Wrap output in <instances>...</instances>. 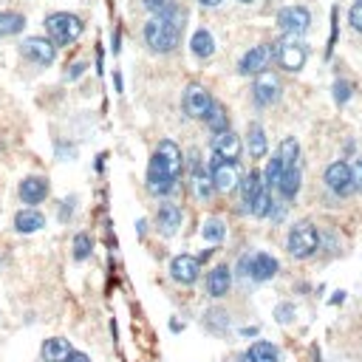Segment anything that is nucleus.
<instances>
[{
	"instance_id": "6e6552de",
	"label": "nucleus",
	"mask_w": 362,
	"mask_h": 362,
	"mask_svg": "<svg viewBox=\"0 0 362 362\" xmlns=\"http://www.w3.org/2000/svg\"><path fill=\"white\" fill-rule=\"evenodd\" d=\"M213 96H210V91L204 88V85H199V82H193L187 91H185V111H187V116H193V119H204L207 116V111L213 108Z\"/></svg>"
},
{
	"instance_id": "a19ab883",
	"label": "nucleus",
	"mask_w": 362,
	"mask_h": 362,
	"mask_svg": "<svg viewBox=\"0 0 362 362\" xmlns=\"http://www.w3.org/2000/svg\"><path fill=\"white\" fill-rule=\"evenodd\" d=\"M199 4H201V6H218L221 0H199Z\"/></svg>"
},
{
	"instance_id": "5701e85b",
	"label": "nucleus",
	"mask_w": 362,
	"mask_h": 362,
	"mask_svg": "<svg viewBox=\"0 0 362 362\" xmlns=\"http://www.w3.org/2000/svg\"><path fill=\"white\" fill-rule=\"evenodd\" d=\"M255 218H263V216H269L272 213V199H269V185L263 181V185L258 187V193L252 196V201H249V207H246Z\"/></svg>"
},
{
	"instance_id": "f257e3e1",
	"label": "nucleus",
	"mask_w": 362,
	"mask_h": 362,
	"mask_svg": "<svg viewBox=\"0 0 362 362\" xmlns=\"http://www.w3.org/2000/svg\"><path fill=\"white\" fill-rule=\"evenodd\" d=\"M181 32H185V12L173 18H153L150 23H144V40L158 54L173 51L181 40Z\"/></svg>"
},
{
	"instance_id": "2eb2a0df",
	"label": "nucleus",
	"mask_w": 362,
	"mask_h": 362,
	"mask_svg": "<svg viewBox=\"0 0 362 362\" xmlns=\"http://www.w3.org/2000/svg\"><path fill=\"white\" fill-rule=\"evenodd\" d=\"M213 153L238 161V156H241V139L227 127V130H221V133L213 136Z\"/></svg>"
},
{
	"instance_id": "dca6fc26",
	"label": "nucleus",
	"mask_w": 362,
	"mask_h": 362,
	"mask_svg": "<svg viewBox=\"0 0 362 362\" xmlns=\"http://www.w3.org/2000/svg\"><path fill=\"white\" fill-rule=\"evenodd\" d=\"M156 156L161 158V164L167 167V173L173 175V178H178V173H181V150H178V144L175 142H170V139H164V142H158V147H156Z\"/></svg>"
},
{
	"instance_id": "9b49d317",
	"label": "nucleus",
	"mask_w": 362,
	"mask_h": 362,
	"mask_svg": "<svg viewBox=\"0 0 362 362\" xmlns=\"http://www.w3.org/2000/svg\"><path fill=\"white\" fill-rule=\"evenodd\" d=\"M277 26L286 35H303L311 26V15L303 6H286V9L277 12Z\"/></svg>"
},
{
	"instance_id": "423d86ee",
	"label": "nucleus",
	"mask_w": 362,
	"mask_h": 362,
	"mask_svg": "<svg viewBox=\"0 0 362 362\" xmlns=\"http://www.w3.org/2000/svg\"><path fill=\"white\" fill-rule=\"evenodd\" d=\"M241 269H244V275H249L252 280L266 283V280H272V277L277 275V261H275L272 255H266V252H255V255L241 258Z\"/></svg>"
},
{
	"instance_id": "393cba45",
	"label": "nucleus",
	"mask_w": 362,
	"mask_h": 362,
	"mask_svg": "<svg viewBox=\"0 0 362 362\" xmlns=\"http://www.w3.org/2000/svg\"><path fill=\"white\" fill-rule=\"evenodd\" d=\"M277 161H280V167L283 170H289V167H294L297 164V156H300V144H297V139H283L280 142V147H277Z\"/></svg>"
},
{
	"instance_id": "7ed1b4c3",
	"label": "nucleus",
	"mask_w": 362,
	"mask_h": 362,
	"mask_svg": "<svg viewBox=\"0 0 362 362\" xmlns=\"http://www.w3.org/2000/svg\"><path fill=\"white\" fill-rule=\"evenodd\" d=\"M289 255L292 258H297V261H306V258H311L314 252H317V246H320V235H317V230L311 227V224H297V227H292V232H289Z\"/></svg>"
},
{
	"instance_id": "a211bd4d",
	"label": "nucleus",
	"mask_w": 362,
	"mask_h": 362,
	"mask_svg": "<svg viewBox=\"0 0 362 362\" xmlns=\"http://www.w3.org/2000/svg\"><path fill=\"white\" fill-rule=\"evenodd\" d=\"M40 354H43V362H65L68 354H71V345L63 337H51V339L43 342V351Z\"/></svg>"
},
{
	"instance_id": "f8f14e48",
	"label": "nucleus",
	"mask_w": 362,
	"mask_h": 362,
	"mask_svg": "<svg viewBox=\"0 0 362 362\" xmlns=\"http://www.w3.org/2000/svg\"><path fill=\"white\" fill-rule=\"evenodd\" d=\"M252 91H255V102L258 105H272V102L280 99V80L272 71H261L255 85H252Z\"/></svg>"
},
{
	"instance_id": "b1692460",
	"label": "nucleus",
	"mask_w": 362,
	"mask_h": 362,
	"mask_svg": "<svg viewBox=\"0 0 362 362\" xmlns=\"http://www.w3.org/2000/svg\"><path fill=\"white\" fill-rule=\"evenodd\" d=\"M193 54L199 57V60H207V57H213V51H216V40H213V35L207 32V29H199L196 35H193Z\"/></svg>"
},
{
	"instance_id": "ddd939ff",
	"label": "nucleus",
	"mask_w": 362,
	"mask_h": 362,
	"mask_svg": "<svg viewBox=\"0 0 362 362\" xmlns=\"http://www.w3.org/2000/svg\"><path fill=\"white\" fill-rule=\"evenodd\" d=\"M199 272H201V263H199V258H193V255H178V258H173V263H170V275H173V280H178V283H196L199 280Z\"/></svg>"
},
{
	"instance_id": "473e14b6",
	"label": "nucleus",
	"mask_w": 362,
	"mask_h": 362,
	"mask_svg": "<svg viewBox=\"0 0 362 362\" xmlns=\"http://www.w3.org/2000/svg\"><path fill=\"white\" fill-rule=\"evenodd\" d=\"M193 190H196V196H199L201 201H204V199H210V196H213V190H216V187H213V178H210V175H204V173L199 170V173L193 175Z\"/></svg>"
},
{
	"instance_id": "9d476101",
	"label": "nucleus",
	"mask_w": 362,
	"mask_h": 362,
	"mask_svg": "<svg viewBox=\"0 0 362 362\" xmlns=\"http://www.w3.org/2000/svg\"><path fill=\"white\" fill-rule=\"evenodd\" d=\"M20 51H23V57H29L37 65H51L54 57H57V46L51 40H46V37H29V40H23Z\"/></svg>"
},
{
	"instance_id": "f3484780",
	"label": "nucleus",
	"mask_w": 362,
	"mask_h": 362,
	"mask_svg": "<svg viewBox=\"0 0 362 362\" xmlns=\"http://www.w3.org/2000/svg\"><path fill=\"white\" fill-rule=\"evenodd\" d=\"M269 46H255V49H249L244 57H241V65H238V71L241 74H261L263 68H266V63H269Z\"/></svg>"
},
{
	"instance_id": "c03bdc74",
	"label": "nucleus",
	"mask_w": 362,
	"mask_h": 362,
	"mask_svg": "<svg viewBox=\"0 0 362 362\" xmlns=\"http://www.w3.org/2000/svg\"><path fill=\"white\" fill-rule=\"evenodd\" d=\"M0 263H4V255H0Z\"/></svg>"
},
{
	"instance_id": "6ab92c4d",
	"label": "nucleus",
	"mask_w": 362,
	"mask_h": 362,
	"mask_svg": "<svg viewBox=\"0 0 362 362\" xmlns=\"http://www.w3.org/2000/svg\"><path fill=\"white\" fill-rule=\"evenodd\" d=\"M43 227H46V218H43V213H37V210H20V213L15 216V230L23 232V235L37 232V230H43Z\"/></svg>"
},
{
	"instance_id": "a878e982",
	"label": "nucleus",
	"mask_w": 362,
	"mask_h": 362,
	"mask_svg": "<svg viewBox=\"0 0 362 362\" xmlns=\"http://www.w3.org/2000/svg\"><path fill=\"white\" fill-rule=\"evenodd\" d=\"M204 122H207V127H210L213 133H221V130H227V127H230V113H227V108H224V105L213 102V108L207 111Z\"/></svg>"
},
{
	"instance_id": "4c0bfd02",
	"label": "nucleus",
	"mask_w": 362,
	"mask_h": 362,
	"mask_svg": "<svg viewBox=\"0 0 362 362\" xmlns=\"http://www.w3.org/2000/svg\"><path fill=\"white\" fill-rule=\"evenodd\" d=\"M292 314H294V308H292V306H280V308H277V320H280V323H289V320H292Z\"/></svg>"
},
{
	"instance_id": "aec40b11",
	"label": "nucleus",
	"mask_w": 362,
	"mask_h": 362,
	"mask_svg": "<svg viewBox=\"0 0 362 362\" xmlns=\"http://www.w3.org/2000/svg\"><path fill=\"white\" fill-rule=\"evenodd\" d=\"M230 283H232V275H230V266H216L207 277V289L213 297H224L230 292Z\"/></svg>"
},
{
	"instance_id": "cd10ccee",
	"label": "nucleus",
	"mask_w": 362,
	"mask_h": 362,
	"mask_svg": "<svg viewBox=\"0 0 362 362\" xmlns=\"http://www.w3.org/2000/svg\"><path fill=\"white\" fill-rule=\"evenodd\" d=\"M249 156L252 158H263L266 156V133L258 122L249 125Z\"/></svg>"
},
{
	"instance_id": "20e7f679",
	"label": "nucleus",
	"mask_w": 362,
	"mask_h": 362,
	"mask_svg": "<svg viewBox=\"0 0 362 362\" xmlns=\"http://www.w3.org/2000/svg\"><path fill=\"white\" fill-rule=\"evenodd\" d=\"M275 57H277V65L283 71H300L306 65V57H308V49L297 40V35H289L286 40L275 43Z\"/></svg>"
},
{
	"instance_id": "ea45409f",
	"label": "nucleus",
	"mask_w": 362,
	"mask_h": 362,
	"mask_svg": "<svg viewBox=\"0 0 362 362\" xmlns=\"http://www.w3.org/2000/svg\"><path fill=\"white\" fill-rule=\"evenodd\" d=\"M85 68H88V65H85V63H77V65H74V71H71V74H68V80H77V77H80V74H82V71H85Z\"/></svg>"
},
{
	"instance_id": "2f4dec72",
	"label": "nucleus",
	"mask_w": 362,
	"mask_h": 362,
	"mask_svg": "<svg viewBox=\"0 0 362 362\" xmlns=\"http://www.w3.org/2000/svg\"><path fill=\"white\" fill-rule=\"evenodd\" d=\"M224 235H227V227H224V221H221V218H210V221H204V227H201V238H204V241L218 244V241H224Z\"/></svg>"
},
{
	"instance_id": "4468645a",
	"label": "nucleus",
	"mask_w": 362,
	"mask_h": 362,
	"mask_svg": "<svg viewBox=\"0 0 362 362\" xmlns=\"http://www.w3.org/2000/svg\"><path fill=\"white\" fill-rule=\"evenodd\" d=\"M49 196V181L40 175H29L20 181V199L23 204H40Z\"/></svg>"
},
{
	"instance_id": "72a5a7b5",
	"label": "nucleus",
	"mask_w": 362,
	"mask_h": 362,
	"mask_svg": "<svg viewBox=\"0 0 362 362\" xmlns=\"http://www.w3.org/2000/svg\"><path fill=\"white\" fill-rule=\"evenodd\" d=\"M91 249H94L91 235H88V232H80V235L74 238V258H77V261H85V258L91 255Z\"/></svg>"
},
{
	"instance_id": "37998d69",
	"label": "nucleus",
	"mask_w": 362,
	"mask_h": 362,
	"mask_svg": "<svg viewBox=\"0 0 362 362\" xmlns=\"http://www.w3.org/2000/svg\"><path fill=\"white\" fill-rule=\"evenodd\" d=\"M241 4H252V0H241Z\"/></svg>"
},
{
	"instance_id": "58836bf2",
	"label": "nucleus",
	"mask_w": 362,
	"mask_h": 362,
	"mask_svg": "<svg viewBox=\"0 0 362 362\" xmlns=\"http://www.w3.org/2000/svg\"><path fill=\"white\" fill-rule=\"evenodd\" d=\"M65 362H91V359H88V354H82V351H71Z\"/></svg>"
},
{
	"instance_id": "c85d7f7f",
	"label": "nucleus",
	"mask_w": 362,
	"mask_h": 362,
	"mask_svg": "<svg viewBox=\"0 0 362 362\" xmlns=\"http://www.w3.org/2000/svg\"><path fill=\"white\" fill-rule=\"evenodd\" d=\"M246 356L252 359V362H277L280 359V354H277V348L272 345V342H255L249 351H246Z\"/></svg>"
},
{
	"instance_id": "1a4fd4ad",
	"label": "nucleus",
	"mask_w": 362,
	"mask_h": 362,
	"mask_svg": "<svg viewBox=\"0 0 362 362\" xmlns=\"http://www.w3.org/2000/svg\"><path fill=\"white\" fill-rule=\"evenodd\" d=\"M325 185H328L339 199L351 196V193H354L351 167H348L345 161H334V164H328V170H325Z\"/></svg>"
},
{
	"instance_id": "bb28decb",
	"label": "nucleus",
	"mask_w": 362,
	"mask_h": 362,
	"mask_svg": "<svg viewBox=\"0 0 362 362\" xmlns=\"http://www.w3.org/2000/svg\"><path fill=\"white\" fill-rule=\"evenodd\" d=\"M26 18L18 12H0V37H12L18 32H23Z\"/></svg>"
},
{
	"instance_id": "e433bc0d",
	"label": "nucleus",
	"mask_w": 362,
	"mask_h": 362,
	"mask_svg": "<svg viewBox=\"0 0 362 362\" xmlns=\"http://www.w3.org/2000/svg\"><path fill=\"white\" fill-rule=\"evenodd\" d=\"M351 178H354V190L362 193V158H356V161L351 164Z\"/></svg>"
},
{
	"instance_id": "412c9836",
	"label": "nucleus",
	"mask_w": 362,
	"mask_h": 362,
	"mask_svg": "<svg viewBox=\"0 0 362 362\" xmlns=\"http://www.w3.org/2000/svg\"><path fill=\"white\" fill-rule=\"evenodd\" d=\"M158 227L164 235H173L181 227V210L175 204H161L158 207Z\"/></svg>"
},
{
	"instance_id": "f03ea898",
	"label": "nucleus",
	"mask_w": 362,
	"mask_h": 362,
	"mask_svg": "<svg viewBox=\"0 0 362 362\" xmlns=\"http://www.w3.org/2000/svg\"><path fill=\"white\" fill-rule=\"evenodd\" d=\"M46 29L51 35V43L54 46H68L74 43L80 35H82V20L77 15H68V12H57V15H49L46 20Z\"/></svg>"
},
{
	"instance_id": "39448f33",
	"label": "nucleus",
	"mask_w": 362,
	"mask_h": 362,
	"mask_svg": "<svg viewBox=\"0 0 362 362\" xmlns=\"http://www.w3.org/2000/svg\"><path fill=\"white\" fill-rule=\"evenodd\" d=\"M210 178H213V187L218 193H230L238 187V181H241V173H238V161L232 158H224L216 153L213 158V167H210Z\"/></svg>"
},
{
	"instance_id": "7c9ffc66",
	"label": "nucleus",
	"mask_w": 362,
	"mask_h": 362,
	"mask_svg": "<svg viewBox=\"0 0 362 362\" xmlns=\"http://www.w3.org/2000/svg\"><path fill=\"white\" fill-rule=\"evenodd\" d=\"M144 9L153 12L156 18H173V15H181L175 0H144Z\"/></svg>"
},
{
	"instance_id": "0eeeda50",
	"label": "nucleus",
	"mask_w": 362,
	"mask_h": 362,
	"mask_svg": "<svg viewBox=\"0 0 362 362\" xmlns=\"http://www.w3.org/2000/svg\"><path fill=\"white\" fill-rule=\"evenodd\" d=\"M173 187H175V178L167 173V167L161 164V158L153 153L150 167H147V190H150L153 196H167Z\"/></svg>"
},
{
	"instance_id": "4be33fe9",
	"label": "nucleus",
	"mask_w": 362,
	"mask_h": 362,
	"mask_svg": "<svg viewBox=\"0 0 362 362\" xmlns=\"http://www.w3.org/2000/svg\"><path fill=\"white\" fill-rule=\"evenodd\" d=\"M277 190H280L283 199H294L297 196V190H300V167L297 164L289 167V170H283V175L277 181Z\"/></svg>"
},
{
	"instance_id": "c9c22d12",
	"label": "nucleus",
	"mask_w": 362,
	"mask_h": 362,
	"mask_svg": "<svg viewBox=\"0 0 362 362\" xmlns=\"http://www.w3.org/2000/svg\"><path fill=\"white\" fill-rule=\"evenodd\" d=\"M348 20H351V26L362 35V0H356V4L351 6V12H348Z\"/></svg>"
},
{
	"instance_id": "79ce46f5",
	"label": "nucleus",
	"mask_w": 362,
	"mask_h": 362,
	"mask_svg": "<svg viewBox=\"0 0 362 362\" xmlns=\"http://www.w3.org/2000/svg\"><path fill=\"white\" fill-rule=\"evenodd\" d=\"M238 362H252V359H249V356H246V354H244V356H241V359H238Z\"/></svg>"
},
{
	"instance_id": "c756f323",
	"label": "nucleus",
	"mask_w": 362,
	"mask_h": 362,
	"mask_svg": "<svg viewBox=\"0 0 362 362\" xmlns=\"http://www.w3.org/2000/svg\"><path fill=\"white\" fill-rule=\"evenodd\" d=\"M238 185H241V199H244V204L249 207L252 196H255V193H258V187L263 185V175H261V173H249V175H244V178L238 181Z\"/></svg>"
},
{
	"instance_id": "f704fd0d",
	"label": "nucleus",
	"mask_w": 362,
	"mask_h": 362,
	"mask_svg": "<svg viewBox=\"0 0 362 362\" xmlns=\"http://www.w3.org/2000/svg\"><path fill=\"white\" fill-rule=\"evenodd\" d=\"M351 94H354V85H351V82H345V80H337V82H334V99H337L339 105H345Z\"/></svg>"
}]
</instances>
